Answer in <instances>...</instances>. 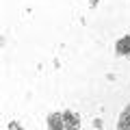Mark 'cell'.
Instances as JSON below:
<instances>
[{"mask_svg": "<svg viewBox=\"0 0 130 130\" xmlns=\"http://www.w3.org/2000/svg\"><path fill=\"white\" fill-rule=\"evenodd\" d=\"M117 130H130V106H128V111L121 115V121H119V128Z\"/></svg>", "mask_w": 130, "mask_h": 130, "instance_id": "6da1fadb", "label": "cell"}]
</instances>
